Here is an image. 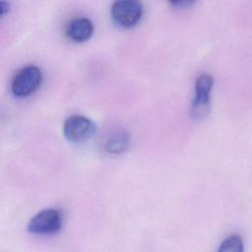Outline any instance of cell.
Instances as JSON below:
<instances>
[{
    "label": "cell",
    "instance_id": "cell-5",
    "mask_svg": "<svg viewBox=\"0 0 252 252\" xmlns=\"http://www.w3.org/2000/svg\"><path fill=\"white\" fill-rule=\"evenodd\" d=\"M62 226L61 213L56 209H45L33 216L28 223V230L38 235L52 234Z\"/></svg>",
    "mask_w": 252,
    "mask_h": 252
},
{
    "label": "cell",
    "instance_id": "cell-2",
    "mask_svg": "<svg viewBox=\"0 0 252 252\" xmlns=\"http://www.w3.org/2000/svg\"><path fill=\"white\" fill-rule=\"evenodd\" d=\"M143 4L136 0H118L113 2L110 14L113 22L122 28H132L141 20Z\"/></svg>",
    "mask_w": 252,
    "mask_h": 252
},
{
    "label": "cell",
    "instance_id": "cell-1",
    "mask_svg": "<svg viewBox=\"0 0 252 252\" xmlns=\"http://www.w3.org/2000/svg\"><path fill=\"white\" fill-rule=\"evenodd\" d=\"M41 81L42 73L37 66H25L14 76L11 84V92L17 97L29 96L38 89Z\"/></svg>",
    "mask_w": 252,
    "mask_h": 252
},
{
    "label": "cell",
    "instance_id": "cell-3",
    "mask_svg": "<svg viewBox=\"0 0 252 252\" xmlns=\"http://www.w3.org/2000/svg\"><path fill=\"white\" fill-rule=\"evenodd\" d=\"M214 86V78L208 73H203L196 79L194 99L191 104L190 113L194 118L206 116L210 107V96Z\"/></svg>",
    "mask_w": 252,
    "mask_h": 252
},
{
    "label": "cell",
    "instance_id": "cell-7",
    "mask_svg": "<svg viewBox=\"0 0 252 252\" xmlns=\"http://www.w3.org/2000/svg\"><path fill=\"white\" fill-rule=\"evenodd\" d=\"M130 144V135L127 131L117 129L112 131L105 140L104 149L109 154H121L125 152Z\"/></svg>",
    "mask_w": 252,
    "mask_h": 252
},
{
    "label": "cell",
    "instance_id": "cell-10",
    "mask_svg": "<svg viewBox=\"0 0 252 252\" xmlns=\"http://www.w3.org/2000/svg\"><path fill=\"white\" fill-rule=\"evenodd\" d=\"M9 10V4L7 2H0V12H1V15H4L8 12Z\"/></svg>",
    "mask_w": 252,
    "mask_h": 252
},
{
    "label": "cell",
    "instance_id": "cell-6",
    "mask_svg": "<svg viewBox=\"0 0 252 252\" xmlns=\"http://www.w3.org/2000/svg\"><path fill=\"white\" fill-rule=\"evenodd\" d=\"M93 23L86 17L74 18L66 27V33L68 37L77 42H82L89 39L93 34Z\"/></svg>",
    "mask_w": 252,
    "mask_h": 252
},
{
    "label": "cell",
    "instance_id": "cell-9",
    "mask_svg": "<svg viewBox=\"0 0 252 252\" xmlns=\"http://www.w3.org/2000/svg\"><path fill=\"white\" fill-rule=\"evenodd\" d=\"M169 4L172 6V7H175V8H187V7H190L191 5L194 4V1H188V0H178V1H169Z\"/></svg>",
    "mask_w": 252,
    "mask_h": 252
},
{
    "label": "cell",
    "instance_id": "cell-4",
    "mask_svg": "<svg viewBox=\"0 0 252 252\" xmlns=\"http://www.w3.org/2000/svg\"><path fill=\"white\" fill-rule=\"evenodd\" d=\"M95 131V124L90 118L80 114L67 117L63 125L64 137L73 143H80L90 139Z\"/></svg>",
    "mask_w": 252,
    "mask_h": 252
},
{
    "label": "cell",
    "instance_id": "cell-8",
    "mask_svg": "<svg viewBox=\"0 0 252 252\" xmlns=\"http://www.w3.org/2000/svg\"><path fill=\"white\" fill-rule=\"evenodd\" d=\"M217 252H244L243 240L239 235L231 234L222 240Z\"/></svg>",
    "mask_w": 252,
    "mask_h": 252
}]
</instances>
